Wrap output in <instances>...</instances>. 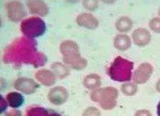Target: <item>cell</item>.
Masks as SVG:
<instances>
[{"instance_id":"obj_7","label":"cell","mask_w":160,"mask_h":116,"mask_svg":"<svg viewBox=\"0 0 160 116\" xmlns=\"http://www.w3.org/2000/svg\"><path fill=\"white\" fill-rule=\"evenodd\" d=\"M154 72L152 64L149 63H143L137 67L133 74V82L137 84L146 83L151 78Z\"/></svg>"},{"instance_id":"obj_26","label":"cell","mask_w":160,"mask_h":116,"mask_svg":"<svg viewBox=\"0 0 160 116\" xmlns=\"http://www.w3.org/2000/svg\"><path fill=\"white\" fill-rule=\"evenodd\" d=\"M6 116H22V113L19 110H9L5 114Z\"/></svg>"},{"instance_id":"obj_28","label":"cell","mask_w":160,"mask_h":116,"mask_svg":"<svg viewBox=\"0 0 160 116\" xmlns=\"http://www.w3.org/2000/svg\"><path fill=\"white\" fill-rule=\"evenodd\" d=\"M156 89L158 92L160 93V79H159L156 84Z\"/></svg>"},{"instance_id":"obj_24","label":"cell","mask_w":160,"mask_h":116,"mask_svg":"<svg viewBox=\"0 0 160 116\" xmlns=\"http://www.w3.org/2000/svg\"><path fill=\"white\" fill-rule=\"evenodd\" d=\"M8 105V104L7 101L3 98V97L0 96V105H1V107H0V111H1V113L6 110V109H7Z\"/></svg>"},{"instance_id":"obj_25","label":"cell","mask_w":160,"mask_h":116,"mask_svg":"<svg viewBox=\"0 0 160 116\" xmlns=\"http://www.w3.org/2000/svg\"><path fill=\"white\" fill-rule=\"evenodd\" d=\"M135 116H152V115L149 110L143 109L137 111Z\"/></svg>"},{"instance_id":"obj_2","label":"cell","mask_w":160,"mask_h":116,"mask_svg":"<svg viewBox=\"0 0 160 116\" xmlns=\"http://www.w3.org/2000/svg\"><path fill=\"white\" fill-rule=\"evenodd\" d=\"M60 53L63 56V62L71 68L82 70L88 64L86 59L82 57L78 44L72 40H65L60 45Z\"/></svg>"},{"instance_id":"obj_5","label":"cell","mask_w":160,"mask_h":116,"mask_svg":"<svg viewBox=\"0 0 160 116\" xmlns=\"http://www.w3.org/2000/svg\"><path fill=\"white\" fill-rule=\"evenodd\" d=\"M20 28L26 37L33 39L44 34L46 30V25L41 17L33 16L22 21Z\"/></svg>"},{"instance_id":"obj_30","label":"cell","mask_w":160,"mask_h":116,"mask_svg":"<svg viewBox=\"0 0 160 116\" xmlns=\"http://www.w3.org/2000/svg\"><path fill=\"white\" fill-rule=\"evenodd\" d=\"M158 15H159V16L160 17V8H159V10H158Z\"/></svg>"},{"instance_id":"obj_21","label":"cell","mask_w":160,"mask_h":116,"mask_svg":"<svg viewBox=\"0 0 160 116\" xmlns=\"http://www.w3.org/2000/svg\"><path fill=\"white\" fill-rule=\"evenodd\" d=\"M150 29L156 33H160V17H154L149 21Z\"/></svg>"},{"instance_id":"obj_17","label":"cell","mask_w":160,"mask_h":116,"mask_svg":"<svg viewBox=\"0 0 160 116\" xmlns=\"http://www.w3.org/2000/svg\"><path fill=\"white\" fill-rule=\"evenodd\" d=\"M133 26V22L131 18L128 16H122L118 18L115 22L117 30L121 33H127L129 31Z\"/></svg>"},{"instance_id":"obj_18","label":"cell","mask_w":160,"mask_h":116,"mask_svg":"<svg viewBox=\"0 0 160 116\" xmlns=\"http://www.w3.org/2000/svg\"><path fill=\"white\" fill-rule=\"evenodd\" d=\"M51 68L52 72L58 79H65L69 75L70 72L68 67L61 62H55L52 64Z\"/></svg>"},{"instance_id":"obj_1","label":"cell","mask_w":160,"mask_h":116,"mask_svg":"<svg viewBox=\"0 0 160 116\" xmlns=\"http://www.w3.org/2000/svg\"><path fill=\"white\" fill-rule=\"evenodd\" d=\"M3 61L5 63L14 65L30 64L37 68L44 66L48 58L43 53L37 50L35 40L22 36L14 40L6 48Z\"/></svg>"},{"instance_id":"obj_13","label":"cell","mask_w":160,"mask_h":116,"mask_svg":"<svg viewBox=\"0 0 160 116\" xmlns=\"http://www.w3.org/2000/svg\"><path fill=\"white\" fill-rule=\"evenodd\" d=\"M35 79L45 86H51L56 82L55 73L48 69H41L38 70L35 74Z\"/></svg>"},{"instance_id":"obj_15","label":"cell","mask_w":160,"mask_h":116,"mask_svg":"<svg viewBox=\"0 0 160 116\" xmlns=\"http://www.w3.org/2000/svg\"><path fill=\"white\" fill-rule=\"evenodd\" d=\"M83 84L86 88L90 90L98 89L101 85V77L96 73L87 75L83 79Z\"/></svg>"},{"instance_id":"obj_8","label":"cell","mask_w":160,"mask_h":116,"mask_svg":"<svg viewBox=\"0 0 160 116\" xmlns=\"http://www.w3.org/2000/svg\"><path fill=\"white\" fill-rule=\"evenodd\" d=\"M14 88L25 95L34 93L39 87V85L33 79L27 77H19L14 84Z\"/></svg>"},{"instance_id":"obj_16","label":"cell","mask_w":160,"mask_h":116,"mask_svg":"<svg viewBox=\"0 0 160 116\" xmlns=\"http://www.w3.org/2000/svg\"><path fill=\"white\" fill-rule=\"evenodd\" d=\"M7 101L8 105L13 108L17 109L22 106L24 102L23 96L18 92H10L7 95Z\"/></svg>"},{"instance_id":"obj_3","label":"cell","mask_w":160,"mask_h":116,"mask_svg":"<svg viewBox=\"0 0 160 116\" xmlns=\"http://www.w3.org/2000/svg\"><path fill=\"white\" fill-rule=\"evenodd\" d=\"M133 62L121 56L116 57L107 70L110 79L116 82H128L131 79Z\"/></svg>"},{"instance_id":"obj_12","label":"cell","mask_w":160,"mask_h":116,"mask_svg":"<svg viewBox=\"0 0 160 116\" xmlns=\"http://www.w3.org/2000/svg\"><path fill=\"white\" fill-rule=\"evenodd\" d=\"M76 22L79 26L88 30H95L99 25L98 19L89 13H82L76 17Z\"/></svg>"},{"instance_id":"obj_29","label":"cell","mask_w":160,"mask_h":116,"mask_svg":"<svg viewBox=\"0 0 160 116\" xmlns=\"http://www.w3.org/2000/svg\"><path fill=\"white\" fill-rule=\"evenodd\" d=\"M157 114L158 116H160V101L158 103L157 107Z\"/></svg>"},{"instance_id":"obj_4","label":"cell","mask_w":160,"mask_h":116,"mask_svg":"<svg viewBox=\"0 0 160 116\" xmlns=\"http://www.w3.org/2000/svg\"><path fill=\"white\" fill-rule=\"evenodd\" d=\"M118 91L113 87H106L93 90L90 94L92 101L98 103L100 107L106 110L113 109L117 102Z\"/></svg>"},{"instance_id":"obj_22","label":"cell","mask_w":160,"mask_h":116,"mask_svg":"<svg viewBox=\"0 0 160 116\" xmlns=\"http://www.w3.org/2000/svg\"><path fill=\"white\" fill-rule=\"evenodd\" d=\"M83 5L88 10H96L99 7V2L96 0H88V1H83Z\"/></svg>"},{"instance_id":"obj_23","label":"cell","mask_w":160,"mask_h":116,"mask_svg":"<svg viewBox=\"0 0 160 116\" xmlns=\"http://www.w3.org/2000/svg\"><path fill=\"white\" fill-rule=\"evenodd\" d=\"M83 116H101V112L96 107H89L85 110Z\"/></svg>"},{"instance_id":"obj_19","label":"cell","mask_w":160,"mask_h":116,"mask_svg":"<svg viewBox=\"0 0 160 116\" xmlns=\"http://www.w3.org/2000/svg\"><path fill=\"white\" fill-rule=\"evenodd\" d=\"M49 112L41 107H30L26 112V116H48Z\"/></svg>"},{"instance_id":"obj_9","label":"cell","mask_w":160,"mask_h":116,"mask_svg":"<svg viewBox=\"0 0 160 116\" xmlns=\"http://www.w3.org/2000/svg\"><path fill=\"white\" fill-rule=\"evenodd\" d=\"M69 93L63 86H57L50 89L48 95L49 101L55 105H61L68 101Z\"/></svg>"},{"instance_id":"obj_10","label":"cell","mask_w":160,"mask_h":116,"mask_svg":"<svg viewBox=\"0 0 160 116\" xmlns=\"http://www.w3.org/2000/svg\"><path fill=\"white\" fill-rule=\"evenodd\" d=\"M132 39L134 44L138 47H145L151 41V34L145 28H138L132 33Z\"/></svg>"},{"instance_id":"obj_14","label":"cell","mask_w":160,"mask_h":116,"mask_svg":"<svg viewBox=\"0 0 160 116\" xmlns=\"http://www.w3.org/2000/svg\"><path fill=\"white\" fill-rule=\"evenodd\" d=\"M113 45L118 50H127L131 45V38L128 35L123 33L117 35L113 38Z\"/></svg>"},{"instance_id":"obj_6","label":"cell","mask_w":160,"mask_h":116,"mask_svg":"<svg viewBox=\"0 0 160 116\" xmlns=\"http://www.w3.org/2000/svg\"><path fill=\"white\" fill-rule=\"evenodd\" d=\"M8 18L12 22H19L26 16V8L20 1H9L6 4Z\"/></svg>"},{"instance_id":"obj_11","label":"cell","mask_w":160,"mask_h":116,"mask_svg":"<svg viewBox=\"0 0 160 116\" xmlns=\"http://www.w3.org/2000/svg\"><path fill=\"white\" fill-rule=\"evenodd\" d=\"M26 5L32 14L45 17L49 14L48 6L42 0H28Z\"/></svg>"},{"instance_id":"obj_20","label":"cell","mask_w":160,"mask_h":116,"mask_svg":"<svg viewBox=\"0 0 160 116\" xmlns=\"http://www.w3.org/2000/svg\"><path fill=\"white\" fill-rule=\"evenodd\" d=\"M121 91L126 96H133L138 91V86L135 83L128 82L122 85Z\"/></svg>"},{"instance_id":"obj_27","label":"cell","mask_w":160,"mask_h":116,"mask_svg":"<svg viewBox=\"0 0 160 116\" xmlns=\"http://www.w3.org/2000/svg\"><path fill=\"white\" fill-rule=\"evenodd\" d=\"M48 116H62V115L55 111H51L49 112Z\"/></svg>"}]
</instances>
